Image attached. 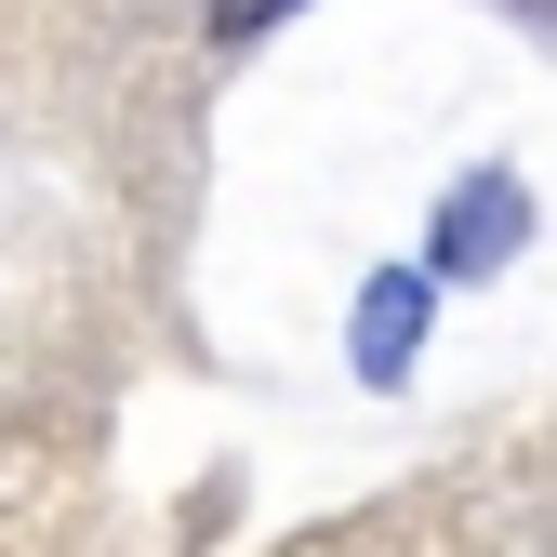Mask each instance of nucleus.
Masks as SVG:
<instances>
[{
    "mask_svg": "<svg viewBox=\"0 0 557 557\" xmlns=\"http://www.w3.org/2000/svg\"><path fill=\"white\" fill-rule=\"evenodd\" d=\"M518 239H531V199H518L505 173H478V186H451V213H438V265H425V278H492Z\"/></svg>",
    "mask_w": 557,
    "mask_h": 557,
    "instance_id": "1",
    "label": "nucleus"
},
{
    "mask_svg": "<svg viewBox=\"0 0 557 557\" xmlns=\"http://www.w3.org/2000/svg\"><path fill=\"white\" fill-rule=\"evenodd\" d=\"M425 293H438L425 265H385L372 293H359V332H345V345H359V372H372V385L411 372V345H425Z\"/></svg>",
    "mask_w": 557,
    "mask_h": 557,
    "instance_id": "2",
    "label": "nucleus"
},
{
    "mask_svg": "<svg viewBox=\"0 0 557 557\" xmlns=\"http://www.w3.org/2000/svg\"><path fill=\"white\" fill-rule=\"evenodd\" d=\"M278 14H293V0H213V40H265Z\"/></svg>",
    "mask_w": 557,
    "mask_h": 557,
    "instance_id": "3",
    "label": "nucleus"
}]
</instances>
